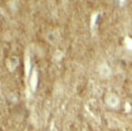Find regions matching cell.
I'll list each match as a JSON object with an SVG mask.
<instances>
[{"instance_id":"1","label":"cell","mask_w":132,"mask_h":131,"mask_svg":"<svg viewBox=\"0 0 132 131\" xmlns=\"http://www.w3.org/2000/svg\"><path fill=\"white\" fill-rule=\"evenodd\" d=\"M105 100H106V104L109 106L110 108H118L119 105H120V99H119V97L113 93H108L105 97Z\"/></svg>"},{"instance_id":"5","label":"cell","mask_w":132,"mask_h":131,"mask_svg":"<svg viewBox=\"0 0 132 131\" xmlns=\"http://www.w3.org/2000/svg\"><path fill=\"white\" fill-rule=\"evenodd\" d=\"M98 12H96V13H94L93 15H92V23H90V27H92V29L95 27V23H96V21H97V17H98Z\"/></svg>"},{"instance_id":"2","label":"cell","mask_w":132,"mask_h":131,"mask_svg":"<svg viewBox=\"0 0 132 131\" xmlns=\"http://www.w3.org/2000/svg\"><path fill=\"white\" fill-rule=\"evenodd\" d=\"M98 73H99V76H100L101 78H108V77L111 75V69L106 63H104V64L99 65Z\"/></svg>"},{"instance_id":"4","label":"cell","mask_w":132,"mask_h":131,"mask_svg":"<svg viewBox=\"0 0 132 131\" xmlns=\"http://www.w3.org/2000/svg\"><path fill=\"white\" fill-rule=\"evenodd\" d=\"M125 44H126V46L128 48L132 50V39L131 38H126L125 39Z\"/></svg>"},{"instance_id":"3","label":"cell","mask_w":132,"mask_h":131,"mask_svg":"<svg viewBox=\"0 0 132 131\" xmlns=\"http://www.w3.org/2000/svg\"><path fill=\"white\" fill-rule=\"evenodd\" d=\"M36 84H38V73H36V71H34L32 76H31V87H32V89H35Z\"/></svg>"}]
</instances>
